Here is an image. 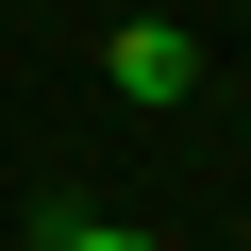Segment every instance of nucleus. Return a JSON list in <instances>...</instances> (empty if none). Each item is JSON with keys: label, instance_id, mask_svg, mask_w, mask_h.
Listing matches in <instances>:
<instances>
[{"label": "nucleus", "instance_id": "f257e3e1", "mask_svg": "<svg viewBox=\"0 0 251 251\" xmlns=\"http://www.w3.org/2000/svg\"><path fill=\"white\" fill-rule=\"evenodd\" d=\"M100 84L168 117V100H201V34H184V17H117V50H100Z\"/></svg>", "mask_w": 251, "mask_h": 251}, {"label": "nucleus", "instance_id": "f03ea898", "mask_svg": "<svg viewBox=\"0 0 251 251\" xmlns=\"http://www.w3.org/2000/svg\"><path fill=\"white\" fill-rule=\"evenodd\" d=\"M50 251H168V234H134V218H67Z\"/></svg>", "mask_w": 251, "mask_h": 251}]
</instances>
